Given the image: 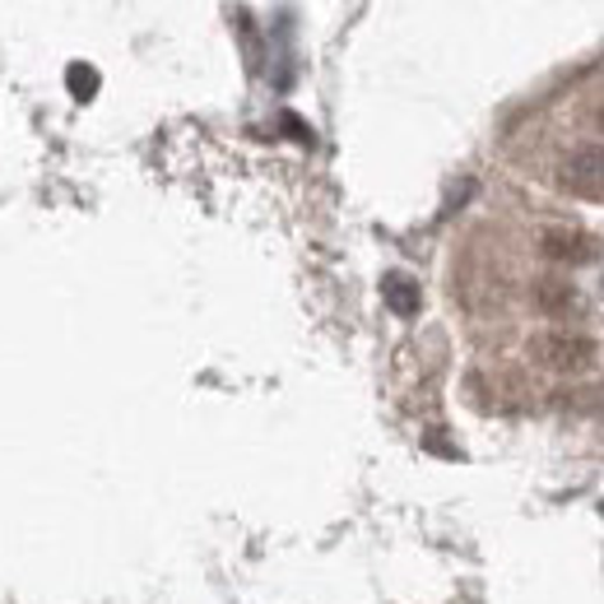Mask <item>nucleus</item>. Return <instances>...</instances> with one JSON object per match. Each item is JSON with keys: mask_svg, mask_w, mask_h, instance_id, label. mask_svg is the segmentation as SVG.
<instances>
[{"mask_svg": "<svg viewBox=\"0 0 604 604\" xmlns=\"http://www.w3.org/2000/svg\"><path fill=\"white\" fill-rule=\"evenodd\" d=\"M558 182L581 200H604V145H577L558 163Z\"/></svg>", "mask_w": 604, "mask_h": 604, "instance_id": "f257e3e1", "label": "nucleus"}, {"mask_svg": "<svg viewBox=\"0 0 604 604\" xmlns=\"http://www.w3.org/2000/svg\"><path fill=\"white\" fill-rule=\"evenodd\" d=\"M534 358L554 372H585L595 362V340L591 335H544L534 340Z\"/></svg>", "mask_w": 604, "mask_h": 604, "instance_id": "f03ea898", "label": "nucleus"}, {"mask_svg": "<svg viewBox=\"0 0 604 604\" xmlns=\"http://www.w3.org/2000/svg\"><path fill=\"white\" fill-rule=\"evenodd\" d=\"M540 256H544V261H554V266H585V261H595V247H591V237H585V233L548 229L540 237Z\"/></svg>", "mask_w": 604, "mask_h": 604, "instance_id": "7ed1b4c3", "label": "nucleus"}, {"mask_svg": "<svg viewBox=\"0 0 604 604\" xmlns=\"http://www.w3.org/2000/svg\"><path fill=\"white\" fill-rule=\"evenodd\" d=\"M534 303H540L548 317H567L577 307V288L567 280H540L534 284Z\"/></svg>", "mask_w": 604, "mask_h": 604, "instance_id": "20e7f679", "label": "nucleus"}, {"mask_svg": "<svg viewBox=\"0 0 604 604\" xmlns=\"http://www.w3.org/2000/svg\"><path fill=\"white\" fill-rule=\"evenodd\" d=\"M382 293H386V307L391 312H400V317H414L419 312V284L409 280V274H386V284H382Z\"/></svg>", "mask_w": 604, "mask_h": 604, "instance_id": "39448f33", "label": "nucleus"}, {"mask_svg": "<svg viewBox=\"0 0 604 604\" xmlns=\"http://www.w3.org/2000/svg\"><path fill=\"white\" fill-rule=\"evenodd\" d=\"M65 84H71V94H75V98H94V94H98V75L89 71V65H71Z\"/></svg>", "mask_w": 604, "mask_h": 604, "instance_id": "423d86ee", "label": "nucleus"}, {"mask_svg": "<svg viewBox=\"0 0 604 604\" xmlns=\"http://www.w3.org/2000/svg\"><path fill=\"white\" fill-rule=\"evenodd\" d=\"M600 126H604V112H600Z\"/></svg>", "mask_w": 604, "mask_h": 604, "instance_id": "0eeeda50", "label": "nucleus"}]
</instances>
